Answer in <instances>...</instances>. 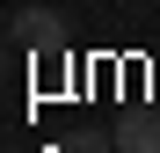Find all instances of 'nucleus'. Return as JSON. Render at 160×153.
Segmentation results:
<instances>
[{"label": "nucleus", "mask_w": 160, "mask_h": 153, "mask_svg": "<svg viewBox=\"0 0 160 153\" xmlns=\"http://www.w3.org/2000/svg\"><path fill=\"white\" fill-rule=\"evenodd\" d=\"M15 37L29 44V51H66V22L51 15V8H22L15 15Z\"/></svg>", "instance_id": "f257e3e1"}, {"label": "nucleus", "mask_w": 160, "mask_h": 153, "mask_svg": "<svg viewBox=\"0 0 160 153\" xmlns=\"http://www.w3.org/2000/svg\"><path fill=\"white\" fill-rule=\"evenodd\" d=\"M117 153H160V110H131L117 124Z\"/></svg>", "instance_id": "f03ea898"}, {"label": "nucleus", "mask_w": 160, "mask_h": 153, "mask_svg": "<svg viewBox=\"0 0 160 153\" xmlns=\"http://www.w3.org/2000/svg\"><path fill=\"white\" fill-rule=\"evenodd\" d=\"M58 153H117V131H95V124H80V131L58 139Z\"/></svg>", "instance_id": "7ed1b4c3"}]
</instances>
